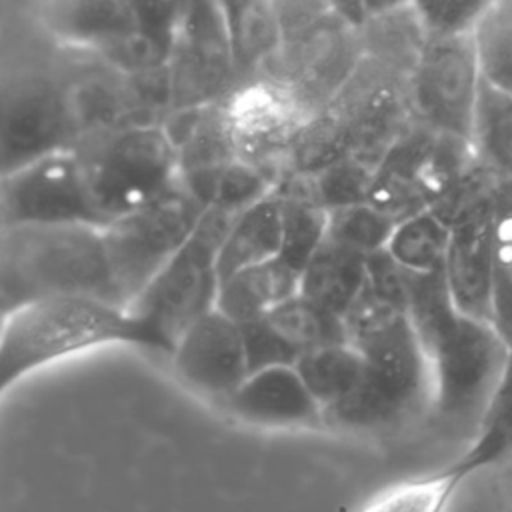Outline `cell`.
I'll use <instances>...</instances> for the list:
<instances>
[{
  "instance_id": "1",
  "label": "cell",
  "mask_w": 512,
  "mask_h": 512,
  "mask_svg": "<svg viewBox=\"0 0 512 512\" xmlns=\"http://www.w3.org/2000/svg\"><path fill=\"white\" fill-rule=\"evenodd\" d=\"M408 316L430 368L434 422L474 434L512 348L492 322L456 308L442 270L410 272Z\"/></svg>"
},
{
  "instance_id": "2",
  "label": "cell",
  "mask_w": 512,
  "mask_h": 512,
  "mask_svg": "<svg viewBox=\"0 0 512 512\" xmlns=\"http://www.w3.org/2000/svg\"><path fill=\"white\" fill-rule=\"evenodd\" d=\"M342 318L348 342L364 358V372L342 400L324 408V422L378 430L400 424L426 404L430 408V368L408 312L364 284Z\"/></svg>"
},
{
  "instance_id": "3",
  "label": "cell",
  "mask_w": 512,
  "mask_h": 512,
  "mask_svg": "<svg viewBox=\"0 0 512 512\" xmlns=\"http://www.w3.org/2000/svg\"><path fill=\"white\" fill-rule=\"evenodd\" d=\"M106 344L170 354L166 342L128 308L88 294H60L2 314L0 392L32 370Z\"/></svg>"
},
{
  "instance_id": "4",
  "label": "cell",
  "mask_w": 512,
  "mask_h": 512,
  "mask_svg": "<svg viewBox=\"0 0 512 512\" xmlns=\"http://www.w3.org/2000/svg\"><path fill=\"white\" fill-rule=\"evenodd\" d=\"M60 294H88L120 304L108 266L102 226L66 222L2 228V314L26 302Z\"/></svg>"
},
{
  "instance_id": "5",
  "label": "cell",
  "mask_w": 512,
  "mask_h": 512,
  "mask_svg": "<svg viewBox=\"0 0 512 512\" xmlns=\"http://www.w3.org/2000/svg\"><path fill=\"white\" fill-rule=\"evenodd\" d=\"M96 212L108 224L178 180V150L162 124H132L74 148Z\"/></svg>"
},
{
  "instance_id": "6",
  "label": "cell",
  "mask_w": 512,
  "mask_h": 512,
  "mask_svg": "<svg viewBox=\"0 0 512 512\" xmlns=\"http://www.w3.org/2000/svg\"><path fill=\"white\" fill-rule=\"evenodd\" d=\"M238 216L226 208L208 206L186 244L128 306L166 342L170 356L178 338L200 316L216 308L218 252Z\"/></svg>"
},
{
  "instance_id": "7",
  "label": "cell",
  "mask_w": 512,
  "mask_h": 512,
  "mask_svg": "<svg viewBox=\"0 0 512 512\" xmlns=\"http://www.w3.org/2000/svg\"><path fill=\"white\" fill-rule=\"evenodd\" d=\"M204 210L176 180L158 198L102 226L112 282L124 308L186 244Z\"/></svg>"
},
{
  "instance_id": "8",
  "label": "cell",
  "mask_w": 512,
  "mask_h": 512,
  "mask_svg": "<svg viewBox=\"0 0 512 512\" xmlns=\"http://www.w3.org/2000/svg\"><path fill=\"white\" fill-rule=\"evenodd\" d=\"M480 84L474 34H426L408 78L412 120L470 144Z\"/></svg>"
},
{
  "instance_id": "9",
  "label": "cell",
  "mask_w": 512,
  "mask_h": 512,
  "mask_svg": "<svg viewBox=\"0 0 512 512\" xmlns=\"http://www.w3.org/2000/svg\"><path fill=\"white\" fill-rule=\"evenodd\" d=\"M168 68L172 110L220 102L238 86L228 28L216 0H182Z\"/></svg>"
},
{
  "instance_id": "10",
  "label": "cell",
  "mask_w": 512,
  "mask_h": 512,
  "mask_svg": "<svg viewBox=\"0 0 512 512\" xmlns=\"http://www.w3.org/2000/svg\"><path fill=\"white\" fill-rule=\"evenodd\" d=\"M60 72L32 70L16 76L2 92V176L58 150H74Z\"/></svg>"
},
{
  "instance_id": "11",
  "label": "cell",
  "mask_w": 512,
  "mask_h": 512,
  "mask_svg": "<svg viewBox=\"0 0 512 512\" xmlns=\"http://www.w3.org/2000/svg\"><path fill=\"white\" fill-rule=\"evenodd\" d=\"M66 222L104 226L74 150L52 152L2 176L0 228Z\"/></svg>"
},
{
  "instance_id": "12",
  "label": "cell",
  "mask_w": 512,
  "mask_h": 512,
  "mask_svg": "<svg viewBox=\"0 0 512 512\" xmlns=\"http://www.w3.org/2000/svg\"><path fill=\"white\" fill-rule=\"evenodd\" d=\"M224 108L236 156L278 184L290 146L306 122L288 90L252 78L224 98Z\"/></svg>"
},
{
  "instance_id": "13",
  "label": "cell",
  "mask_w": 512,
  "mask_h": 512,
  "mask_svg": "<svg viewBox=\"0 0 512 512\" xmlns=\"http://www.w3.org/2000/svg\"><path fill=\"white\" fill-rule=\"evenodd\" d=\"M498 178L450 218V242L442 268L456 308L486 322H492L494 190Z\"/></svg>"
},
{
  "instance_id": "14",
  "label": "cell",
  "mask_w": 512,
  "mask_h": 512,
  "mask_svg": "<svg viewBox=\"0 0 512 512\" xmlns=\"http://www.w3.org/2000/svg\"><path fill=\"white\" fill-rule=\"evenodd\" d=\"M172 360L182 380L222 400L250 374L244 330L218 308L208 310L178 338Z\"/></svg>"
},
{
  "instance_id": "15",
  "label": "cell",
  "mask_w": 512,
  "mask_h": 512,
  "mask_svg": "<svg viewBox=\"0 0 512 512\" xmlns=\"http://www.w3.org/2000/svg\"><path fill=\"white\" fill-rule=\"evenodd\" d=\"M242 420L264 426H308L324 422V410L292 364L260 368L224 400Z\"/></svg>"
},
{
  "instance_id": "16",
  "label": "cell",
  "mask_w": 512,
  "mask_h": 512,
  "mask_svg": "<svg viewBox=\"0 0 512 512\" xmlns=\"http://www.w3.org/2000/svg\"><path fill=\"white\" fill-rule=\"evenodd\" d=\"M40 18L62 46L94 54L136 28L130 0H44Z\"/></svg>"
},
{
  "instance_id": "17",
  "label": "cell",
  "mask_w": 512,
  "mask_h": 512,
  "mask_svg": "<svg viewBox=\"0 0 512 512\" xmlns=\"http://www.w3.org/2000/svg\"><path fill=\"white\" fill-rule=\"evenodd\" d=\"M136 28L96 52L120 72L132 74L166 66L172 56L182 0H130Z\"/></svg>"
},
{
  "instance_id": "18",
  "label": "cell",
  "mask_w": 512,
  "mask_h": 512,
  "mask_svg": "<svg viewBox=\"0 0 512 512\" xmlns=\"http://www.w3.org/2000/svg\"><path fill=\"white\" fill-rule=\"evenodd\" d=\"M298 292L300 272L276 256L222 280L216 308L238 324H248Z\"/></svg>"
},
{
  "instance_id": "19",
  "label": "cell",
  "mask_w": 512,
  "mask_h": 512,
  "mask_svg": "<svg viewBox=\"0 0 512 512\" xmlns=\"http://www.w3.org/2000/svg\"><path fill=\"white\" fill-rule=\"evenodd\" d=\"M366 284V256L324 236L300 274V294L344 316Z\"/></svg>"
},
{
  "instance_id": "20",
  "label": "cell",
  "mask_w": 512,
  "mask_h": 512,
  "mask_svg": "<svg viewBox=\"0 0 512 512\" xmlns=\"http://www.w3.org/2000/svg\"><path fill=\"white\" fill-rule=\"evenodd\" d=\"M282 248V212L280 198L272 190L268 196L246 208L230 226L220 252V282L228 276L280 254Z\"/></svg>"
},
{
  "instance_id": "21",
  "label": "cell",
  "mask_w": 512,
  "mask_h": 512,
  "mask_svg": "<svg viewBox=\"0 0 512 512\" xmlns=\"http://www.w3.org/2000/svg\"><path fill=\"white\" fill-rule=\"evenodd\" d=\"M224 16L238 84L258 76L280 42L272 0H216Z\"/></svg>"
},
{
  "instance_id": "22",
  "label": "cell",
  "mask_w": 512,
  "mask_h": 512,
  "mask_svg": "<svg viewBox=\"0 0 512 512\" xmlns=\"http://www.w3.org/2000/svg\"><path fill=\"white\" fill-rule=\"evenodd\" d=\"M512 458V352L482 410L470 446L446 472L458 480Z\"/></svg>"
},
{
  "instance_id": "23",
  "label": "cell",
  "mask_w": 512,
  "mask_h": 512,
  "mask_svg": "<svg viewBox=\"0 0 512 512\" xmlns=\"http://www.w3.org/2000/svg\"><path fill=\"white\" fill-rule=\"evenodd\" d=\"M476 160L500 178H512V92L482 78L472 122Z\"/></svg>"
},
{
  "instance_id": "24",
  "label": "cell",
  "mask_w": 512,
  "mask_h": 512,
  "mask_svg": "<svg viewBox=\"0 0 512 512\" xmlns=\"http://www.w3.org/2000/svg\"><path fill=\"white\" fill-rule=\"evenodd\" d=\"M262 318L298 356L312 348L348 342L344 318L300 292L278 304Z\"/></svg>"
},
{
  "instance_id": "25",
  "label": "cell",
  "mask_w": 512,
  "mask_h": 512,
  "mask_svg": "<svg viewBox=\"0 0 512 512\" xmlns=\"http://www.w3.org/2000/svg\"><path fill=\"white\" fill-rule=\"evenodd\" d=\"M448 242L450 224L426 208L396 224L386 250L408 272L428 274L444 268Z\"/></svg>"
},
{
  "instance_id": "26",
  "label": "cell",
  "mask_w": 512,
  "mask_h": 512,
  "mask_svg": "<svg viewBox=\"0 0 512 512\" xmlns=\"http://www.w3.org/2000/svg\"><path fill=\"white\" fill-rule=\"evenodd\" d=\"M294 368L324 410L358 384L364 372V358L350 342H340L300 354Z\"/></svg>"
},
{
  "instance_id": "27",
  "label": "cell",
  "mask_w": 512,
  "mask_h": 512,
  "mask_svg": "<svg viewBox=\"0 0 512 512\" xmlns=\"http://www.w3.org/2000/svg\"><path fill=\"white\" fill-rule=\"evenodd\" d=\"M494 204L492 324L512 348V178H498Z\"/></svg>"
},
{
  "instance_id": "28",
  "label": "cell",
  "mask_w": 512,
  "mask_h": 512,
  "mask_svg": "<svg viewBox=\"0 0 512 512\" xmlns=\"http://www.w3.org/2000/svg\"><path fill=\"white\" fill-rule=\"evenodd\" d=\"M396 224L392 216L370 202H358L328 210L326 238L368 256L386 248Z\"/></svg>"
},
{
  "instance_id": "29",
  "label": "cell",
  "mask_w": 512,
  "mask_h": 512,
  "mask_svg": "<svg viewBox=\"0 0 512 512\" xmlns=\"http://www.w3.org/2000/svg\"><path fill=\"white\" fill-rule=\"evenodd\" d=\"M472 34L482 78L512 92V0H498Z\"/></svg>"
},
{
  "instance_id": "30",
  "label": "cell",
  "mask_w": 512,
  "mask_h": 512,
  "mask_svg": "<svg viewBox=\"0 0 512 512\" xmlns=\"http://www.w3.org/2000/svg\"><path fill=\"white\" fill-rule=\"evenodd\" d=\"M374 172L376 168L368 162L356 156H346L304 178L312 198L324 210H334L358 202H368Z\"/></svg>"
},
{
  "instance_id": "31",
  "label": "cell",
  "mask_w": 512,
  "mask_h": 512,
  "mask_svg": "<svg viewBox=\"0 0 512 512\" xmlns=\"http://www.w3.org/2000/svg\"><path fill=\"white\" fill-rule=\"evenodd\" d=\"M498 0H412V8L430 34H472Z\"/></svg>"
},
{
  "instance_id": "32",
  "label": "cell",
  "mask_w": 512,
  "mask_h": 512,
  "mask_svg": "<svg viewBox=\"0 0 512 512\" xmlns=\"http://www.w3.org/2000/svg\"><path fill=\"white\" fill-rule=\"evenodd\" d=\"M274 188L276 182L266 172L236 158L224 168L216 198L210 206H220L234 214H242L246 208L268 196Z\"/></svg>"
},
{
  "instance_id": "33",
  "label": "cell",
  "mask_w": 512,
  "mask_h": 512,
  "mask_svg": "<svg viewBox=\"0 0 512 512\" xmlns=\"http://www.w3.org/2000/svg\"><path fill=\"white\" fill-rule=\"evenodd\" d=\"M456 482L452 474L444 472L430 480L404 484L374 500L364 512H438Z\"/></svg>"
},
{
  "instance_id": "34",
  "label": "cell",
  "mask_w": 512,
  "mask_h": 512,
  "mask_svg": "<svg viewBox=\"0 0 512 512\" xmlns=\"http://www.w3.org/2000/svg\"><path fill=\"white\" fill-rule=\"evenodd\" d=\"M366 286L380 300L408 312L410 272L402 268L386 248L366 256Z\"/></svg>"
},
{
  "instance_id": "35",
  "label": "cell",
  "mask_w": 512,
  "mask_h": 512,
  "mask_svg": "<svg viewBox=\"0 0 512 512\" xmlns=\"http://www.w3.org/2000/svg\"><path fill=\"white\" fill-rule=\"evenodd\" d=\"M240 326L244 330L250 372L278 364L294 366V362L298 360V354L280 338V334L264 318Z\"/></svg>"
},
{
  "instance_id": "36",
  "label": "cell",
  "mask_w": 512,
  "mask_h": 512,
  "mask_svg": "<svg viewBox=\"0 0 512 512\" xmlns=\"http://www.w3.org/2000/svg\"><path fill=\"white\" fill-rule=\"evenodd\" d=\"M336 12L354 28H362L368 20L412 4V0H330Z\"/></svg>"
}]
</instances>
